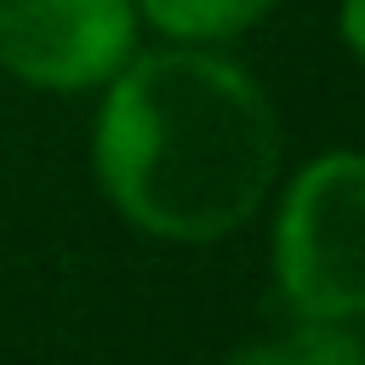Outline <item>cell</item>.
<instances>
[{
	"label": "cell",
	"mask_w": 365,
	"mask_h": 365,
	"mask_svg": "<svg viewBox=\"0 0 365 365\" xmlns=\"http://www.w3.org/2000/svg\"><path fill=\"white\" fill-rule=\"evenodd\" d=\"M91 165L125 222L205 245L257 217L279 171V120L262 86L205 51H131L97 108Z\"/></svg>",
	"instance_id": "obj_1"
},
{
	"label": "cell",
	"mask_w": 365,
	"mask_h": 365,
	"mask_svg": "<svg viewBox=\"0 0 365 365\" xmlns=\"http://www.w3.org/2000/svg\"><path fill=\"white\" fill-rule=\"evenodd\" d=\"M359 222H365V160L331 148L308 160L274 217V279L297 319L354 325L365 308L359 274Z\"/></svg>",
	"instance_id": "obj_2"
},
{
	"label": "cell",
	"mask_w": 365,
	"mask_h": 365,
	"mask_svg": "<svg viewBox=\"0 0 365 365\" xmlns=\"http://www.w3.org/2000/svg\"><path fill=\"white\" fill-rule=\"evenodd\" d=\"M131 51V0H0V68L34 91L108 86Z\"/></svg>",
	"instance_id": "obj_3"
},
{
	"label": "cell",
	"mask_w": 365,
	"mask_h": 365,
	"mask_svg": "<svg viewBox=\"0 0 365 365\" xmlns=\"http://www.w3.org/2000/svg\"><path fill=\"white\" fill-rule=\"evenodd\" d=\"M143 23H154L171 46H217L268 17L274 0H131Z\"/></svg>",
	"instance_id": "obj_4"
},
{
	"label": "cell",
	"mask_w": 365,
	"mask_h": 365,
	"mask_svg": "<svg viewBox=\"0 0 365 365\" xmlns=\"http://www.w3.org/2000/svg\"><path fill=\"white\" fill-rule=\"evenodd\" d=\"M285 342H291L297 365H365L359 336L348 325H331V319H297V331Z\"/></svg>",
	"instance_id": "obj_5"
},
{
	"label": "cell",
	"mask_w": 365,
	"mask_h": 365,
	"mask_svg": "<svg viewBox=\"0 0 365 365\" xmlns=\"http://www.w3.org/2000/svg\"><path fill=\"white\" fill-rule=\"evenodd\" d=\"M222 365H297V354H291V342H245Z\"/></svg>",
	"instance_id": "obj_6"
}]
</instances>
